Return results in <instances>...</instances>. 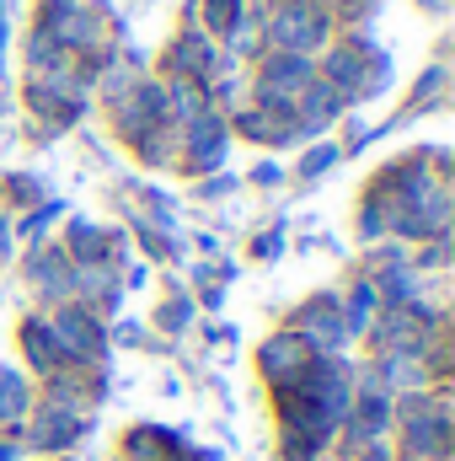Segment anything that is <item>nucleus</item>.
Wrapping results in <instances>:
<instances>
[{
  "mask_svg": "<svg viewBox=\"0 0 455 461\" xmlns=\"http://www.w3.org/2000/svg\"><path fill=\"white\" fill-rule=\"evenodd\" d=\"M279 43H290V49H306V43H317L322 38V22H317V11H306V5H290V11H279Z\"/></svg>",
  "mask_w": 455,
  "mask_h": 461,
  "instance_id": "1",
  "label": "nucleus"
}]
</instances>
